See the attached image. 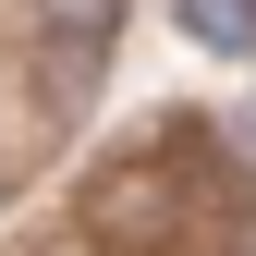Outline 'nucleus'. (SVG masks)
<instances>
[{"instance_id": "1", "label": "nucleus", "mask_w": 256, "mask_h": 256, "mask_svg": "<svg viewBox=\"0 0 256 256\" xmlns=\"http://www.w3.org/2000/svg\"><path fill=\"white\" fill-rule=\"evenodd\" d=\"M110 37H122V0H37V86H49V110H86L98 98V74H110Z\"/></svg>"}, {"instance_id": "2", "label": "nucleus", "mask_w": 256, "mask_h": 256, "mask_svg": "<svg viewBox=\"0 0 256 256\" xmlns=\"http://www.w3.org/2000/svg\"><path fill=\"white\" fill-rule=\"evenodd\" d=\"M171 24H183L196 49H220V61L256 49V0H171Z\"/></svg>"}, {"instance_id": "3", "label": "nucleus", "mask_w": 256, "mask_h": 256, "mask_svg": "<svg viewBox=\"0 0 256 256\" xmlns=\"http://www.w3.org/2000/svg\"><path fill=\"white\" fill-rule=\"evenodd\" d=\"M244 134H256V122H244Z\"/></svg>"}]
</instances>
